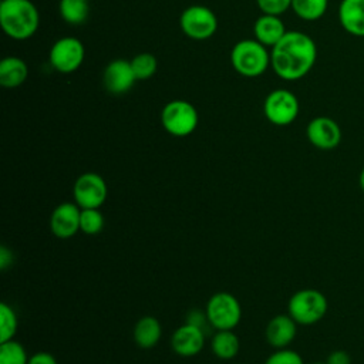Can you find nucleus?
<instances>
[{
	"label": "nucleus",
	"instance_id": "412c9836",
	"mask_svg": "<svg viewBox=\"0 0 364 364\" xmlns=\"http://www.w3.org/2000/svg\"><path fill=\"white\" fill-rule=\"evenodd\" d=\"M63 20L68 24H82L90 14V6L87 0H60L58 4Z\"/></svg>",
	"mask_w": 364,
	"mask_h": 364
},
{
	"label": "nucleus",
	"instance_id": "473e14b6",
	"mask_svg": "<svg viewBox=\"0 0 364 364\" xmlns=\"http://www.w3.org/2000/svg\"><path fill=\"white\" fill-rule=\"evenodd\" d=\"M358 185H360L361 191L364 192V166H363V169H361V172L358 175Z\"/></svg>",
	"mask_w": 364,
	"mask_h": 364
},
{
	"label": "nucleus",
	"instance_id": "5701e85b",
	"mask_svg": "<svg viewBox=\"0 0 364 364\" xmlns=\"http://www.w3.org/2000/svg\"><path fill=\"white\" fill-rule=\"evenodd\" d=\"M28 358L20 343L14 340L0 343V364H28Z\"/></svg>",
	"mask_w": 364,
	"mask_h": 364
},
{
	"label": "nucleus",
	"instance_id": "c756f323",
	"mask_svg": "<svg viewBox=\"0 0 364 364\" xmlns=\"http://www.w3.org/2000/svg\"><path fill=\"white\" fill-rule=\"evenodd\" d=\"M326 364H351V357L344 350H334L328 354Z\"/></svg>",
	"mask_w": 364,
	"mask_h": 364
},
{
	"label": "nucleus",
	"instance_id": "2f4dec72",
	"mask_svg": "<svg viewBox=\"0 0 364 364\" xmlns=\"http://www.w3.org/2000/svg\"><path fill=\"white\" fill-rule=\"evenodd\" d=\"M13 252L9 250L4 245L0 247V269L6 270L13 264Z\"/></svg>",
	"mask_w": 364,
	"mask_h": 364
},
{
	"label": "nucleus",
	"instance_id": "4468645a",
	"mask_svg": "<svg viewBox=\"0 0 364 364\" xmlns=\"http://www.w3.org/2000/svg\"><path fill=\"white\" fill-rule=\"evenodd\" d=\"M205 344V331L193 324L185 323L178 327L171 338L172 350L182 357L196 355Z\"/></svg>",
	"mask_w": 364,
	"mask_h": 364
},
{
	"label": "nucleus",
	"instance_id": "ddd939ff",
	"mask_svg": "<svg viewBox=\"0 0 364 364\" xmlns=\"http://www.w3.org/2000/svg\"><path fill=\"white\" fill-rule=\"evenodd\" d=\"M102 81L105 88L111 94L119 95L128 92L136 81V77L131 67V61L122 58L111 61L104 70Z\"/></svg>",
	"mask_w": 364,
	"mask_h": 364
},
{
	"label": "nucleus",
	"instance_id": "39448f33",
	"mask_svg": "<svg viewBox=\"0 0 364 364\" xmlns=\"http://www.w3.org/2000/svg\"><path fill=\"white\" fill-rule=\"evenodd\" d=\"M161 122L165 131L173 136L191 135L199 122L196 108L185 100L169 101L161 112Z\"/></svg>",
	"mask_w": 364,
	"mask_h": 364
},
{
	"label": "nucleus",
	"instance_id": "1a4fd4ad",
	"mask_svg": "<svg viewBox=\"0 0 364 364\" xmlns=\"http://www.w3.org/2000/svg\"><path fill=\"white\" fill-rule=\"evenodd\" d=\"M108 195V188L104 178L95 172L80 175L73 186L74 202L81 209H98L104 205Z\"/></svg>",
	"mask_w": 364,
	"mask_h": 364
},
{
	"label": "nucleus",
	"instance_id": "b1692460",
	"mask_svg": "<svg viewBox=\"0 0 364 364\" xmlns=\"http://www.w3.org/2000/svg\"><path fill=\"white\" fill-rule=\"evenodd\" d=\"M131 67L134 70L136 80H148L156 73L158 61L154 54L141 53L131 60Z\"/></svg>",
	"mask_w": 364,
	"mask_h": 364
},
{
	"label": "nucleus",
	"instance_id": "4be33fe9",
	"mask_svg": "<svg viewBox=\"0 0 364 364\" xmlns=\"http://www.w3.org/2000/svg\"><path fill=\"white\" fill-rule=\"evenodd\" d=\"M328 7V0H291L293 11L303 20L314 21L321 18Z\"/></svg>",
	"mask_w": 364,
	"mask_h": 364
},
{
	"label": "nucleus",
	"instance_id": "20e7f679",
	"mask_svg": "<svg viewBox=\"0 0 364 364\" xmlns=\"http://www.w3.org/2000/svg\"><path fill=\"white\" fill-rule=\"evenodd\" d=\"M327 297L316 289L297 290L289 300L287 311L297 324L311 326L318 323L327 313Z\"/></svg>",
	"mask_w": 364,
	"mask_h": 364
},
{
	"label": "nucleus",
	"instance_id": "6e6552de",
	"mask_svg": "<svg viewBox=\"0 0 364 364\" xmlns=\"http://www.w3.org/2000/svg\"><path fill=\"white\" fill-rule=\"evenodd\" d=\"M179 24L185 36L189 38L206 40L216 33L218 18L210 9L196 4L182 11Z\"/></svg>",
	"mask_w": 364,
	"mask_h": 364
},
{
	"label": "nucleus",
	"instance_id": "7ed1b4c3",
	"mask_svg": "<svg viewBox=\"0 0 364 364\" xmlns=\"http://www.w3.org/2000/svg\"><path fill=\"white\" fill-rule=\"evenodd\" d=\"M230 63L240 75L257 77L267 70L270 54L257 40H240L232 48Z\"/></svg>",
	"mask_w": 364,
	"mask_h": 364
},
{
	"label": "nucleus",
	"instance_id": "6ab92c4d",
	"mask_svg": "<svg viewBox=\"0 0 364 364\" xmlns=\"http://www.w3.org/2000/svg\"><path fill=\"white\" fill-rule=\"evenodd\" d=\"M162 336V327L158 318L145 316L139 318L134 327V341L141 348H152Z\"/></svg>",
	"mask_w": 364,
	"mask_h": 364
},
{
	"label": "nucleus",
	"instance_id": "393cba45",
	"mask_svg": "<svg viewBox=\"0 0 364 364\" xmlns=\"http://www.w3.org/2000/svg\"><path fill=\"white\" fill-rule=\"evenodd\" d=\"M18 320L14 313V310L7 304H0V343L13 340L16 331H17Z\"/></svg>",
	"mask_w": 364,
	"mask_h": 364
},
{
	"label": "nucleus",
	"instance_id": "9b49d317",
	"mask_svg": "<svg viewBox=\"0 0 364 364\" xmlns=\"http://www.w3.org/2000/svg\"><path fill=\"white\" fill-rule=\"evenodd\" d=\"M306 135L309 142L321 151H330L340 145L341 142V128L330 117H316L306 128Z\"/></svg>",
	"mask_w": 364,
	"mask_h": 364
},
{
	"label": "nucleus",
	"instance_id": "dca6fc26",
	"mask_svg": "<svg viewBox=\"0 0 364 364\" xmlns=\"http://www.w3.org/2000/svg\"><path fill=\"white\" fill-rule=\"evenodd\" d=\"M338 21L348 34L364 37V0H341Z\"/></svg>",
	"mask_w": 364,
	"mask_h": 364
},
{
	"label": "nucleus",
	"instance_id": "aec40b11",
	"mask_svg": "<svg viewBox=\"0 0 364 364\" xmlns=\"http://www.w3.org/2000/svg\"><path fill=\"white\" fill-rule=\"evenodd\" d=\"M212 353L220 360H232L237 355L240 343L232 330H218L210 341Z\"/></svg>",
	"mask_w": 364,
	"mask_h": 364
},
{
	"label": "nucleus",
	"instance_id": "0eeeda50",
	"mask_svg": "<svg viewBox=\"0 0 364 364\" xmlns=\"http://www.w3.org/2000/svg\"><path fill=\"white\" fill-rule=\"evenodd\" d=\"M299 100L297 97L284 88L273 90L264 100L263 112L269 122L277 127L290 125L299 115Z\"/></svg>",
	"mask_w": 364,
	"mask_h": 364
},
{
	"label": "nucleus",
	"instance_id": "bb28decb",
	"mask_svg": "<svg viewBox=\"0 0 364 364\" xmlns=\"http://www.w3.org/2000/svg\"><path fill=\"white\" fill-rule=\"evenodd\" d=\"M264 364H304L301 355L289 348H277L273 354H270Z\"/></svg>",
	"mask_w": 364,
	"mask_h": 364
},
{
	"label": "nucleus",
	"instance_id": "cd10ccee",
	"mask_svg": "<svg viewBox=\"0 0 364 364\" xmlns=\"http://www.w3.org/2000/svg\"><path fill=\"white\" fill-rule=\"evenodd\" d=\"M259 9L264 14L280 16L291 7V0H256Z\"/></svg>",
	"mask_w": 364,
	"mask_h": 364
},
{
	"label": "nucleus",
	"instance_id": "f8f14e48",
	"mask_svg": "<svg viewBox=\"0 0 364 364\" xmlns=\"http://www.w3.org/2000/svg\"><path fill=\"white\" fill-rule=\"evenodd\" d=\"M81 208L74 202L57 205L50 218V228L54 236L60 239L73 237L80 230Z\"/></svg>",
	"mask_w": 364,
	"mask_h": 364
},
{
	"label": "nucleus",
	"instance_id": "f3484780",
	"mask_svg": "<svg viewBox=\"0 0 364 364\" xmlns=\"http://www.w3.org/2000/svg\"><path fill=\"white\" fill-rule=\"evenodd\" d=\"M255 37L264 47H274L286 34V28L280 16L262 14L253 26Z\"/></svg>",
	"mask_w": 364,
	"mask_h": 364
},
{
	"label": "nucleus",
	"instance_id": "f704fd0d",
	"mask_svg": "<svg viewBox=\"0 0 364 364\" xmlns=\"http://www.w3.org/2000/svg\"><path fill=\"white\" fill-rule=\"evenodd\" d=\"M87 1H90V0H87Z\"/></svg>",
	"mask_w": 364,
	"mask_h": 364
},
{
	"label": "nucleus",
	"instance_id": "423d86ee",
	"mask_svg": "<svg viewBox=\"0 0 364 364\" xmlns=\"http://www.w3.org/2000/svg\"><path fill=\"white\" fill-rule=\"evenodd\" d=\"M206 316L216 330H233L242 318V307L237 299L226 291L215 293L206 304Z\"/></svg>",
	"mask_w": 364,
	"mask_h": 364
},
{
	"label": "nucleus",
	"instance_id": "a211bd4d",
	"mask_svg": "<svg viewBox=\"0 0 364 364\" xmlns=\"http://www.w3.org/2000/svg\"><path fill=\"white\" fill-rule=\"evenodd\" d=\"M28 75L27 64L18 57H6L0 61V84L6 88L21 85Z\"/></svg>",
	"mask_w": 364,
	"mask_h": 364
},
{
	"label": "nucleus",
	"instance_id": "f257e3e1",
	"mask_svg": "<svg viewBox=\"0 0 364 364\" xmlns=\"http://www.w3.org/2000/svg\"><path fill=\"white\" fill-rule=\"evenodd\" d=\"M317 47L314 40L303 31H286L283 38L272 47L270 65L287 81L303 78L314 65Z\"/></svg>",
	"mask_w": 364,
	"mask_h": 364
},
{
	"label": "nucleus",
	"instance_id": "72a5a7b5",
	"mask_svg": "<svg viewBox=\"0 0 364 364\" xmlns=\"http://www.w3.org/2000/svg\"><path fill=\"white\" fill-rule=\"evenodd\" d=\"M314 364H326V363H314Z\"/></svg>",
	"mask_w": 364,
	"mask_h": 364
},
{
	"label": "nucleus",
	"instance_id": "2eb2a0df",
	"mask_svg": "<svg viewBox=\"0 0 364 364\" xmlns=\"http://www.w3.org/2000/svg\"><path fill=\"white\" fill-rule=\"evenodd\" d=\"M297 334V323L290 314L274 316L266 327L267 343L274 348H286Z\"/></svg>",
	"mask_w": 364,
	"mask_h": 364
},
{
	"label": "nucleus",
	"instance_id": "9d476101",
	"mask_svg": "<svg viewBox=\"0 0 364 364\" xmlns=\"http://www.w3.org/2000/svg\"><path fill=\"white\" fill-rule=\"evenodd\" d=\"M85 57L82 43L75 37H63L57 40L50 50V64L63 74L77 71Z\"/></svg>",
	"mask_w": 364,
	"mask_h": 364
},
{
	"label": "nucleus",
	"instance_id": "7c9ffc66",
	"mask_svg": "<svg viewBox=\"0 0 364 364\" xmlns=\"http://www.w3.org/2000/svg\"><path fill=\"white\" fill-rule=\"evenodd\" d=\"M28 364H57V360L54 358L53 354L40 351L28 358Z\"/></svg>",
	"mask_w": 364,
	"mask_h": 364
},
{
	"label": "nucleus",
	"instance_id": "a878e982",
	"mask_svg": "<svg viewBox=\"0 0 364 364\" xmlns=\"http://www.w3.org/2000/svg\"><path fill=\"white\" fill-rule=\"evenodd\" d=\"M104 228V216L98 209H81L80 230L85 235H97Z\"/></svg>",
	"mask_w": 364,
	"mask_h": 364
},
{
	"label": "nucleus",
	"instance_id": "f03ea898",
	"mask_svg": "<svg viewBox=\"0 0 364 364\" xmlns=\"http://www.w3.org/2000/svg\"><path fill=\"white\" fill-rule=\"evenodd\" d=\"M0 24L13 40H27L38 28V10L30 0H3L0 3Z\"/></svg>",
	"mask_w": 364,
	"mask_h": 364
},
{
	"label": "nucleus",
	"instance_id": "c85d7f7f",
	"mask_svg": "<svg viewBox=\"0 0 364 364\" xmlns=\"http://www.w3.org/2000/svg\"><path fill=\"white\" fill-rule=\"evenodd\" d=\"M186 323L193 324V326H196V327H199V328H202V330H203V324H205V326H206V324H210V323H209V320H208L206 311H203V310H198V309L191 310V311L188 313Z\"/></svg>",
	"mask_w": 364,
	"mask_h": 364
}]
</instances>
